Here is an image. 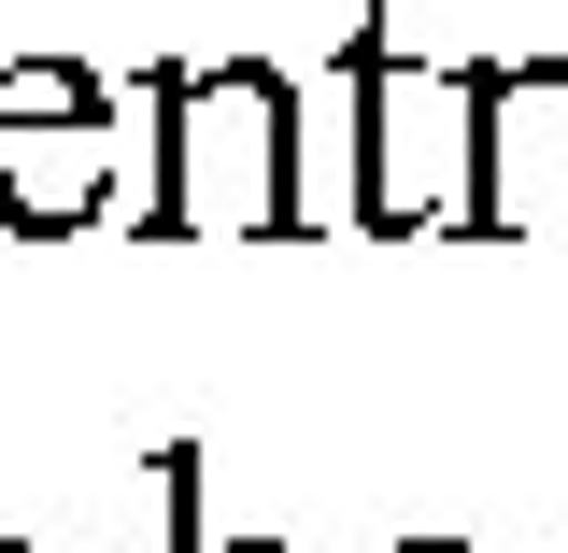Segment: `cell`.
I'll return each mask as SVG.
<instances>
[{
  "instance_id": "8992f818",
  "label": "cell",
  "mask_w": 568,
  "mask_h": 553,
  "mask_svg": "<svg viewBox=\"0 0 568 553\" xmlns=\"http://www.w3.org/2000/svg\"><path fill=\"white\" fill-rule=\"evenodd\" d=\"M398 553H469V540H398Z\"/></svg>"
},
{
  "instance_id": "52a82bcc",
  "label": "cell",
  "mask_w": 568,
  "mask_h": 553,
  "mask_svg": "<svg viewBox=\"0 0 568 553\" xmlns=\"http://www.w3.org/2000/svg\"><path fill=\"white\" fill-rule=\"evenodd\" d=\"M0 553H14V540H0Z\"/></svg>"
},
{
  "instance_id": "7a4b0ae2",
  "label": "cell",
  "mask_w": 568,
  "mask_h": 553,
  "mask_svg": "<svg viewBox=\"0 0 568 553\" xmlns=\"http://www.w3.org/2000/svg\"><path fill=\"white\" fill-rule=\"evenodd\" d=\"M342 114H355V227L369 242H426L469 213V58H413L398 14H355Z\"/></svg>"
},
{
  "instance_id": "6da1fadb",
  "label": "cell",
  "mask_w": 568,
  "mask_h": 553,
  "mask_svg": "<svg viewBox=\"0 0 568 553\" xmlns=\"http://www.w3.org/2000/svg\"><path fill=\"white\" fill-rule=\"evenodd\" d=\"M156 185L129 199L142 242H313V129L271 58H171L142 71Z\"/></svg>"
},
{
  "instance_id": "3957f363",
  "label": "cell",
  "mask_w": 568,
  "mask_h": 553,
  "mask_svg": "<svg viewBox=\"0 0 568 553\" xmlns=\"http://www.w3.org/2000/svg\"><path fill=\"white\" fill-rule=\"evenodd\" d=\"M129 213V129L85 58H0V242H85Z\"/></svg>"
},
{
  "instance_id": "277c9868",
  "label": "cell",
  "mask_w": 568,
  "mask_h": 553,
  "mask_svg": "<svg viewBox=\"0 0 568 553\" xmlns=\"http://www.w3.org/2000/svg\"><path fill=\"white\" fill-rule=\"evenodd\" d=\"M568 171V58H469V242H526Z\"/></svg>"
},
{
  "instance_id": "5b68a950",
  "label": "cell",
  "mask_w": 568,
  "mask_h": 553,
  "mask_svg": "<svg viewBox=\"0 0 568 553\" xmlns=\"http://www.w3.org/2000/svg\"><path fill=\"white\" fill-rule=\"evenodd\" d=\"M156 483H171V553H298V540H213L200 525V454H185V440L156 454Z\"/></svg>"
}]
</instances>
